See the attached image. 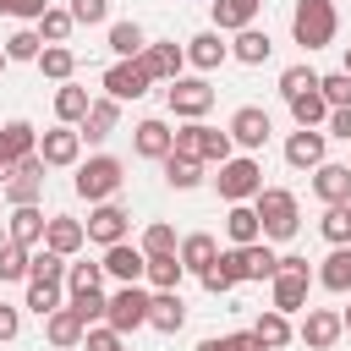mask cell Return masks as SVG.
<instances>
[{
	"instance_id": "cell-1",
	"label": "cell",
	"mask_w": 351,
	"mask_h": 351,
	"mask_svg": "<svg viewBox=\"0 0 351 351\" xmlns=\"http://www.w3.org/2000/svg\"><path fill=\"white\" fill-rule=\"evenodd\" d=\"M252 208H258L263 241H291V236L302 230V203H296V192H285V186H263V192L252 197Z\"/></svg>"
},
{
	"instance_id": "cell-2",
	"label": "cell",
	"mask_w": 351,
	"mask_h": 351,
	"mask_svg": "<svg viewBox=\"0 0 351 351\" xmlns=\"http://www.w3.org/2000/svg\"><path fill=\"white\" fill-rule=\"evenodd\" d=\"M335 33H340L335 0H296L291 5V38L302 49H324V44H335Z\"/></svg>"
},
{
	"instance_id": "cell-3",
	"label": "cell",
	"mask_w": 351,
	"mask_h": 351,
	"mask_svg": "<svg viewBox=\"0 0 351 351\" xmlns=\"http://www.w3.org/2000/svg\"><path fill=\"white\" fill-rule=\"evenodd\" d=\"M170 154H186V159H203V165H225L236 154V137L219 132V126H203V121H186L176 132V148Z\"/></svg>"
},
{
	"instance_id": "cell-4",
	"label": "cell",
	"mask_w": 351,
	"mask_h": 351,
	"mask_svg": "<svg viewBox=\"0 0 351 351\" xmlns=\"http://www.w3.org/2000/svg\"><path fill=\"white\" fill-rule=\"evenodd\" d=\"M121 181H126V165L115 159V154H93V159H82L77 165V197H88V203H110L115 192H121Z\"/></svg>"
},
{
	"instance_id": "cell-5",
	"label": "cell",
	"mask_w": 351,
	"mask_h": 351,
	"mask_svg": "<svg viewBox=\"0 0 351 351\" xmlns=\"http://www.w3.org/2000/svg\"><path fill=\"white\" fill-rule=\"evenodd\" d=\"M214 186H219V197H225V203H252V197L263 192V165H258L252 154H230V159L219 165Z\"/></svg>"
},
{
	"instance_id": "cell-6",
	"label": "cell",
	"mask_w": 351,
	"mask_h": 351,
	"mask_svg": "<svg viewBox=\"0 0 351 351\" xmlns=\"http://www.w3.org/2000/svg\"><path fill=\"white\" fill-rule=\"evenodd\" d=\"M165 104H170V115H181V121H203V115L214 110V88H208V77H176V82L165 88Z\"/></svg>"
},
{
	"instance_id": "cell-7",
	"label": "cell",
	"mask_w": 351,
	"mask_h": 351,
	"mask_svg": "<svg viewBox=\"0 0 351 351\" xmlns=\"http://www.w3.org/2000/svg\"><path fill=\"white\" fill-rule=\"evenodd\" d=\"M219 258L230 263L236 280H274V274H280V252H274L269 241H247V247H230V252H219Z\"/></svg>"
},
{
	"instance_id": "cell-8",
	"label": "cell",
	"mask_w": 351,
	"mask_h": 351,
	"mask_svg": "<svg viewBox=\"0 0 351 351\" xmlns=\"http://www.w3.org/2000/svg\"><path fill=\"white\" fill-rule=\"evenodd\" d=\"M148 302H154V291H143V285H121V291L110 296V307H104V324L121 329V335H132V329L148 324Z\"/></svg>"
},
{
	"instance_id": "cell-9",
	"label": "cell",
	"mask_w": 351,
	"mask_h": 351,
	"mask_svg": "<svg viewBox=\"0 0 351 351\" xmlns=\"http://www.w3.org/2000/svg\"><path fill=\"white\" fill-rule=\"evenodd\" d=\"M38 159L49 165V170H71V165H82V132L77 126H49L44 137H38Z\"/></svg>"
},
{
	"instance_id": "cell-10",
	"label": "cell",
	"mask_w": 351,
	"mask_h": 351,
	"mask_svg": "<svg viewBox=\"0 0 351 351\" xmlns=\"http://www.w3.org/2000/svg\"><path fill=\"white\" fill-rule=\"evenodd\" d=\"M27 154H38V126L33 121H5L0 126V181H11V170Z\"/></svg>"
},
{
	"instance_id": "cell-11",
	"label": "cell",
	"mask_w": 351,
	"mask_h": 351,
	"mask_svg": "<svg viewBox=\"0 0 351 351\" xmlns=\"http://www.w3.org/2000/svg\"><path fill=\"white\" fill-rule=\"evenodd\" d=\"M225 132L236 137V148H241V154H258V148L269 143L274 121H269V110H263V104H241V110L230 115V126H225Z\"/></svg>"
},
{
	"instance_id": "cell-12",
	"label": "cell",
	"mask_w": 351,
	"mask_h": 351,
	"mask_svg": "<svg viewBox=\"0 0 351 351\" xmlns=\"http://www.w3.org/2000/svg\"><path fill=\"white\" fill-rule=\"evenodd\" d=\"M324 148H329V132L296 126V132L285 137V165H291V170H318V165H324Z\"/></svg>"
},
{
	"instance_id": "cell-13",
	"label": "cell",
	"mask_w": 351,
	"mask_h": 351,
	"mask_svg": "<svg viewBox=\"0 0 351 351\" xmlns=\"http://www.w3.org/2000/svg\"><path fill=\"white\" fill-rule=\"evenodd\" d=\"M104 274L121 280V285H143L148 280V252L132 247V241H115V247H104Z\"/></svg>"
},
{
	"instance_id": "cell-14",
	"label": "cell",
	"mask_w": 351,
	"mask_h": 351,
	"mask_svg": "<svg viewBox=\"0 0 351 351\" xmlns=\"http://www.w3.org/2000/svg\"><path fill=\"white\" fill-rule=\"evenodd\" d=\"M148 88H154V77L143 71V60H115V66L104 71V93L121 99V104H126V99H143Z\"/></svg>"
},
{
	"instance_id": "cell-15",
	"label": "cell",
	"mask_w": 351,
	"mask_h": 351,
	"mask_svg": "<svg viewBox=\"0 0 351 351\" xmlns=\"http://www.w3.org/2000/svg\"><path fill=\"white\" fill-rule=\"evenodd\" d=\"M126 230H132V214H126L121 203H93V214H88V241L115 247V241H126Z\"/></svg>"
},
{
	"instance_id": "cell-16",
	"label": "cell",
	"mask_w": 351,
	"mask_h": 351,
	"mask_svg": "<svg viewBox=\"0 0 351 351\" xmlns=\"http://www.w3.org/2000/svg\"><path fill=\"white\" fill-rule=\"evenodd\" d=\"M340 335H346V324H340V313H329V307H307V318H302V329H296V340H302L307 351H329Z\"/></svg>"
},
{
	"instance_id": "cell-17",
	"label": "cell",
	"mask_w": 351,
	"mask_h": 351,
	"mask_svg": "<svg viewBox=\"0 0 351 351\" xmlns=\"http://www.w3.org/2000/svg\"><path fill=\"white\" fill-rule=\"evenodd\" d=\"M44 170H49V165H44L38 154H27V159L11 170V181H5L11 208H16V203H38V197H44Z\"/></svg>"
},
{
	"instance_id": "cell-18",
	"label": "cell",
	"mask_w": 351,
	"mask_h": 351,
	"mask_svg": "<svg viewBox=\"0 0 351 351\" xmlns=\"http://www.w3.org/2000/svg\"><path fill=\"white\" fill-rule=\"evenodd\" d=\"M137 60H143V71H148L154 82H176L181 66H186V44H176V38H170V44H148Z\"/></svg>"
},
{
	"instance_id": "cell-19",
	"label": "cell",
	"mask_w": 351,
	"mask_h": 351,
	"mask_svg": "<svg viewBox=\"0 0 351 351\" xmlns=\"http://www.w3.org/2000/svg\"><path fill=\"white\" fill-rule=\"evenodd\" d=\"M44 335H49V346H55V351H77V346H82V335H88V324H82V313L66 302V307H55V313L44 318Z\"/></svg>"
},
{
	"instance_id": "cell-20",
	"label": "cell",
	"mask_w": 351,
	"mask_h": 351,
	"mask_svg": "<svg viewBox=\"0 0 351 351\" xmlns=\"http://www.w3.org/2000/svg\"><path fill=\"white\" fill-rule=\"evenodd\" d=\"M44 230H49V219H44V208H38V203H16V208H11V219H5V236H11V241H22V247H38V241H44Z\"/></svg>"
},
{
	"instance_id": "cell-21",
	"label": "cell",
	"mask_w": 351,
	"mask_h": 351,
	"mask_svg": "<svg viewBox=\"0 0 351 351\" xmlns=\"http://www.w3.org/2000/svg\"><path fill=\"white\" fill-rule=\"evenodd\" d=\"M307 280H313V274H291V269H280V274L269 280V307H280V313H302V307H307Z\"/></svg>"
},
{
	"instance_id": "cell-22",
	"label": "cell",
	"mask_w": 351,
	"mask_h": 351,
	"mask_svg": "<svg viewBox=\"0 0 351 351\" xmlns=\"http://www.w3.org/2000/svg\"><path fill=\"white\" fill-rule=\"evenodd\" d=\"M225 60H230V44L219 38V27H208V33L186 38V66H197V71H214V66H225Z\"/></svg>"
},
{
	"instance_id": "cell-23",
	"label": "cell",
	"mask_w": 351,
	"mask_h": 351,
	"mask_svg": "<svg viewBox=\"0 0 351 351\" xmlns=\"http://www.w3.org/2000/svg\"><path fill=\"white\" fill-rule=\"evenodd\" d=\"M132 148H137L143 159H165V154L176 148V132H170L165 121H154V115H148V121H137V126H132Z\"/></svg>"
},
{
	"instance_id": "cell-24",
	"label": "cell",
	"mask_w": 351,
	"mask_h": 351,
	"mask_svg": "<svg viewBox=\"0 0 351 351\" xmlns=\"http://www.w3.org/2000/svg\"><path fill=\"white\" fill-rule=\"evenodd\" d=\"M82 241H88V225H82V219H71V214H49L44 247H55L60 258H71V252H82Z\"/></svg>"
},
{
	"instance_id": "cell-25",
	"label": "cell",
	"mask_w": 351,
	"mask_h": 351,
	"mask_svg": "<svg viewBox=\"0 0 351 351\" xmlns=\"http://www.w3.org/2000/svg\"><path fill=\"white\" fill-rule=\"evenodd\" d=\"M181 324H186V302H181V291H154V302H148V329L176 335Z\"/></svg>"
},
{
	"instance_id": "cell-26",
	"label": "cell",
	"mask_w": 351,
	"mask_h": 351,
	"mask_svg": "<svg viewBox=\"0 0 351 351\" xmlns=\"http://www.w3.org/2000/svg\"><path fill=\"white\" fill-rule=\"evenodd\" d=\"M269 55H274L269 27H241V33L230 38V60H241V66H263Z\"/></svg>"
},
{
	"instance_id": "cell-27",
	"label": "cell",
	"mask_w": 351,
	"mask_h": 351,
	"mask_svg": "<svg viewBox=\"0 0 351 351\" xmlns=\"http://www.w3.org/2000/svg\"><path fill=\"white\" fill-rule=\"evenodd\" d=\"M115 126H121V99H110V93H104V99H93V104H88V115H82V137H88V143H104Z\"/></svg>"
},
{
	"instance_id": "cell-28",
	"label": "cell",
	"mask_w": 351,
	"mask_h": 351,
	"mask_svg": "<svg viewBox=\"0 0 351 351\" xmlns=\"http://www.w3.org/2000/svg\"><path fill=\"white\" fill-rule=\"evenodd\" d=\"M313 192L324 197V203H351V165H318L313 170Z\"/></svg>"
},
{
	"instance_id": "cell-29",
	"label": "cell",
	"mask_w": 351,
	"mask_h": 351,
	"mask_svg": "<svg viewBox=\"0 0 351 351\" xmlns=\"http://www.w3.org/2000/svg\"><path fill=\"white\" fill-rule=\"evenodd\" d=\"M225 236H230V247H247V241H263V225H258V208H252V203H230V208H225Z\"/></svg>"
},
{
	"instance_id": "cell-30",
	"label": "cell",
	"mask_w": 351,
	"mask_h": 351,
	"mask_svg": "<svg viewBox=\"0 0 351 351\" xmlns=\"http://www.w3.org/2000/svg\"><path fill=\"white\" fill-rule=\"evenodd\" d=\"M252 335L269 346V351H285L291 340H296V329H291V313H280V307H269V313H258V324H252Z\"/></svg>"
},
{
	"instance_id": "cell-31",
	"label": "cell",
	"mask_w": 351,
	"mask_h": 351,
	"mask_svg": "<svg viewBox=\"0 0 351 351\" xmlns=\"http://www.w3.org/2000/svg\"><path fill=\"white\" fill-rule=\"evenodd\" d=\"M214 258H219V241H214L208 230H192V236H181V263H186V274H203Z\"/></svg>"
},
{
	"instance_id": "cell-32",
	"label": "cell",
	"mask_w": 351,
	"mask_h": 351,
	"mask_svg": "<svg viewBox=\"0 0 351 351\" xmlns=\"http://www.w3.org/2000/svg\"><path fill=\"white\" fill-rule=\"evenodd\" d=\"M258 5L263 0H214V27L219 33H241V27H252Z\"/></svg>"
},
{
	"instance_id": "cell-33",
	"label": "cell",
	"mask_w": 351,
	"mask_h": 351,
	"mask_svg": "<svg viewBox=\"0 0 351 351\" xmlns=\"http://www.w3.org/2000/svg\"><path fill=\"white\" fill-rule=\"evenodd\" d=\"M318 285H324V291H335V296H346V291H351V241H346V247H335V252L324 258Z\"/></svg>"
},
{
	"instance_id": "cell-34",
	"label": "cell",
	"mask_w": 351,
	"mask_h": 351,
	"mask_svg": "<svg viewBox=\"0 0 351 351\" xmlns=\"http://www.w3.org/2000/svg\"><path fill=\"white\" fill-rule=\"evenodd\" d=\"M88 88H77V82H60L55 88V121H66V126H82V115H88Z\"/></svg>"
},
{
	"instance_id": "cell-35",
	"label": "cell",
	"mask_w": 351,
	"mask_h": 351,
	"mask_svg": "<svg viewBox=\"0 0 351 351\" xmlns=\"http://www.w3.org/2000/svg\"><path fill=\"white\" fill-rule=\"evenodd\" d=\"M159 165H165V181H170L176 192H192V186H203V159H186V154H165Z\"/></svg>"
},
{
	"instance_id": "cell-36",
	"label": "cell",
	"mask_w": 351,
	"mask_h": 351,
	"mask_svg": "<svg viewBox=\"0 0 351 351\" xmlns=\"http://www.w3.org/2000/svg\"><path fill=\"white\" fill-rule=\"evenodd\" d=\"M181 280H186L181 252H159V258H148V285H154V291H181Z\"/></svg>"
},
{
	"instance_id": "cell-37",
	"label": "cell",
	"mask_w": 351,
	"mask_h": 351,
	"mask_svg": "<svg viewBox=\"0 0 351 351\" xmlns=\"http://www.w3.org/2000/svg\"><path fill=\"white\" fill-rule=\"evenodd\" d=\"M27 313H38V318H49L55 307H66V285L60 280H27V302H22Z\"/></svg>"
},
{
	"instance_id": "cell-38",
	"label": "cell",
	"mask_w": 351,
	"mask_h": 351,
	"mask_svg": "<svg viewBox=\"0 0 351 351\" xmlns=\"http://www.w3.org/2000/svg\"><path fill=\"white\" fill-rule=\"evenodd\" d=\"M110 49H115V60H137L148 49V33L137 22H110Z\"/></svg>"
},
{
	"instance_id": "cell-39",
	"label": "cell",
	"mask_w": 351,
	"mask_h": 351,
	"mask_svg": "<svg viewBox=\"0 0 351 351\" xmlns=\"http://www.w3.org/2000/svg\"><path fill=\"white\" fill-rule=\"evenodd\" d=\"M285 104H291L296 126H324V121H329V99H324V88H307V93H296V99H285Z\"/></svg>"
},
{
	"instance_id": "cell-40",
	"label": "cell",
	"mask_w": 351,
	"mask_h": 351,
	"mask_svg": "<svg viewBox=\"0 0 351 351\" xmlns=\"http://www.w3.org/2000/svg\"><path fill=\"white\" fill-rule=\"evenodd\" d=\"M38 71H44L49 82H71V71H77V55H71L66 44H44V49H38Z\"/></svg>"
},
{
	"instance_id": "cell-41",
	"label": "cell",
	"mask_w": 351,
	"mask_h": 351,
	"mask_svg": "<svg viewBox=\"0 0 351 351\" xmlns=\"http://www.w3.org/2000/svg\"><path fill=\"white\" fill-rule=\"evenodd\" d=\"M33 274V247H22V241H0V280H27Z\"/></svg>"
},
{
	"instance_id": "cell-42",
	"label": "cell",
	"mask_w": 351,
	"mask_h": 351,
	"mask_svg": "<svg viewBox=\"0 0 351 351\" xmlns=\"http://www.w3.org/2000/svg\"><path fill=\"white\" fill-rule=\"evenodd\" d=\"M71 27H77L71 5H49V11L38 16V33H44V44H66V38H71Z\"/></svg>"
},
{
	"instance_id": "cell-43",
	"label": "cell",
	"mask_w": 351,
	"mask_h": 351,
	"mask_svg": "<svg viewBox=\"0 0 351 351\" xmlns=\"http://www.w3.org/2000/svg\"><path fill=\"white\" fill-rule=\"evenodd\" d=\"M38 49H44V33H38V27H16V33L5 38V55H11V60H38Z\"/></svg>"
},
{
	"instance_id": "cell-44",
	"label": "cell",
	"mask_w": 351,
	"mask_h": 351,
	"mask_svg": "<svg viewBox=\"0 0 351 351\" xmlns=\"http://www.w3.org/2000/svg\"><path fill=\"white\" fill-rule=\"evenodd\" d=\"M66 269H71V263H66L55 247H38V252H33V274H27V280H60V285H66Z\"/></svg>"
},
{
	"instance_id": "cell-45",
	"label": "cell",
	"mask_w": 351,
	"mask_h": 351,
	"mask_svg": "<svg viewBox=\"0 0 351 351\" xmlns=\"http://www.w3.org/2000/svg\"><path fill=\"white\" fill-rule=\"evenodd\" d=\"M99 285H104V258H99V263H71V269H66V296H71V291H99Z\"/></svg>"
},
{
	"instance_id": "cell-46",
	"label": "cell",
	"mask_w": 351,
	"mask_h": 351,
	"mask_svg": "<svg viewBox=\"0 0 351 351\" xmlns=\"http://www.w3.org/2000/svg\"><path fill=\"white\" fill-rule=\"evenodd\" d=\"M318 82H324V77H318L313 66H285V71H280V93H285V99H296V93H307V88H318Z\"/></svg>"
},
{
	"instance_id": "cell-47",
	"label": "cell",
	"mask_w": 351,
	"mask_h": 351,
	"mask_svg": "<svg viewBox=\"0 0 351 351\" xmlns=\"http://www.w3.org/2000/svg\"><path fill=\"white\" fill-rule=\"evenodd\" d=\"M143 252H148V258H159V252H181V241H176V230H170L165 219H154V225L143 230Z\"/></svg>"
},
{
	"instance_id": "cell-48",
	"label": "cell",
	"mask_w": 351,
	"mask_h": 351,
	"mask_svg": "<svg viewBox=\"0 0 351 351\" xmlns=\"http://www.w3.org/2000/svg\"><path fill=\"white\" fill-rule=\"evenodd\" d=\"M197 280H203V291H208V296H225V291H236V285H241V280L230 274V263H225V258H214Z\"/></svg>"
},
{
	"instance_id": "cell-49",
	"label": "cell",
	"mask_w": 351,
	"mask_h": 351,
	"mask_svg": "<svg viewBox=\"0 0 351 351\" xmlns=\"http://www.w3.org/2000/svg\"><path fill=\"white\" fill-rule=\"evenodd\" d=\"M66 302L82 313V324H99V318H104V307H110V296H104V291H71Z\"/></svg>"
},
{
	"instance_id": "cell-50",
	"label": "cell",
	"mask_w": 351,
	"mask_h": 351,
	"mask_svg": "<svg viewBox=\"0 0 351 351\" xmlns=\"http://www.w3.org/2000/svg\"><path fill=\"white\" fill-rule=\"evenodd\" d=\"M82 351H126V346H121V329H110V324H88Z\"/></svg>"
},
{
	"instance_id": "cell-51",
	"label": "cell",
	"mask_w": 351,
	"mask_h": 351,
	"mask_svg": "<svg viewBox=\"0 0 351 351\" xmlns=\"http://www.w3.org/2000/svg\"><path fill=\"white\" fill-rule=\"evenodd\" d=\"M318 88H324L329 110H335V104H351V71H346V66H340V71H329V77H324Z\"/></svg>"
},
{
	"instance_id": "cell-52",
	"label": "cell",
	"mask_w": 351,
	"mask_h": 351,
	"mask_svg": "<svg viewBox=\"0 0 351 351\" xmlns=\"http://www.w3.org/2000/svg\"><path fill=\"white\" fill-rule=\"evenodd\" d=\"M71 16H77V27H99L110 16V0H71Z\"/></svg>"
},
{
	"instance_id": "cell-53",
	"label": "cell",
	"mask_w": 351,
	"mask_h": 351,
	"mask_svg": "<svg viewBox=\"0 0 351 351\" xmlns=\"http://www.w3.org/2000/svg\"><path fill=\"white\" fill-rule=\"evenodd\" d=\"M49 11V0H0V16H22V22H38Z\"/></svg>"
},
{
	"instance_id": "cell-54",
	"label": "cell",
	"mask_w": 351,
	"mask_h": 351,
	"mask_svg": "<svg viewBox=\"0 0 351 351\" xmlns=\"http://www.w3.org/2000/svg\"><path fill=\"white\" fill-rule=\"evenodd\" d=\"M324 126H329V137H346V143H351V104H335Z\"/></svg>"
},
{
	"instance_id": "cell-55",
	"label": "cell",
	"mask_w": 351,
	"mask_h": 351,
	"mask_svg": "<svg viewBox=\"0 0 351 351\" xmlns=\"http://www.w3.org/2000/svg\"><path fill=\"white\" fill-rule=\"evenodd\" d=\"M16 335H22V313L0 302V346H5V340H16Z\"/></svg>"
},
{
	"instance_id": "cell-56",
	"label": "cell",
	"mask_w": 351,
	"mask_h": 351,
	"mask_svg": "<svg viewBox=\"0 0 351 351\" xmlns=\"http://www.w3.org/2000/svg\"><path fill=\"white\" fill-rule=\"evenodd\" d=\"M230 340H236V351H269V346H263L252 329H241V335H230Z\"/></svg>"
},
{
	"instance_id": "cell-57",
	"label": "cell",
	"mask_w": 351,
	"mask_h": 351,
	"mask_svg": "<svg viewBox=\"0 0 351 351\" xmlns=\"http://www.w3.org/2000/svg\"><path fill=\"white\" fill-rule=\"evenodd\" d=\"M197 351H236V340L230 335H208V340H197Z\"/></svg>"
},
{
	"instance_id": "cell-58",
	"label": "cell",
	"mask_w": 351,
	"mask_h": 351,
	"mask_svg": "<svg viewBox=\"0 0 351 351\" xmlns=\"http://www.w3.org/2000/svg\"><path fill=\"white\" fill-rule=\"evenodd\" d=\"M280 269H291V274H313V269H307V258H302V252H285V258H280Z\"/></svg>"
},
{
	"instance_id": "cell-59",
	"label": "cell",
	"mask_w": 351,
	"mask_h": 351,
	"mask_svg": "<svg viewBox=\"0 0 351 351\" xmlns=\"http://www.w3.org/2000/svg\"><path fill=\"white\" fill-rule=\"evenodd\" d=\"M340 324H346V335H351V307H346V313H340Z\"/></svg>"
},
{
	"instance_id": "cell-60",
	"label": "cell",
	"mask_w": 351,
	"mask_h": 351,
	"mask_svg": "<svg viewBox=\"0 0 351 351\" xmlns=\"http://www.w3.org/2000/svg\"><path fill=\"white\" fill-rule=\"evenodd\" d=\"M346 71H351V44H346Z\"/></svg>"
},
{
	"instance_id": "cell-61",
	"label": "cell",
	"mask_w": 351,
	"mask_h": 351,
	"mask_svg": "<svg viewBox=\"0 0 351 351\" xmlns=\"http://www.w3.org/2000/svg\"><path fill=\"white\" fill-rule=\"evenodd\" d=\"M5 60H11V55H5V49H0V71H5Z\"/></svg>"
}]
</instances>
